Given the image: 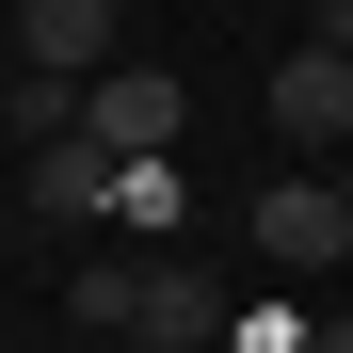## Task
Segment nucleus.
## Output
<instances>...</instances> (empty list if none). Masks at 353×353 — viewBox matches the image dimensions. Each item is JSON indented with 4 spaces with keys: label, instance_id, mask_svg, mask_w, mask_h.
<instances>
[{
    "label": "nucleus",
    "instance_id": "10",
    "mask_svg": "<svg viewBox=\"0 0 353 353\" xmlns=\"http://www.w3.org/2000/svg\"><path fill=\"white\" fill-rule=\"evenodd\" d=\"M305 48H337V65H353V0H305Z\"/></svg>",
    "mask_w": 353,
    "mask_h": 353
},
{
    "label": "nucleus",
    "instance_id": "3",
    "mask_svg": "<svg viewBox=\"0 0 353 353\" xmlns=\"http://www.w3.org/2000/svg\"><path fill=\"white\" fill-rule=\"evenodd\" d=\"M273 145L289 161H353V65L337 48H289L273 65Z\"/></svg>",
    "mask_w": 353,
    "mask_h": 353
},
{
    "label": "nucleus",
    "instance_id": "5",
    "mask_svg": "<svg viewBox=\"0 0 353 353\" xmlns=\"http://www.w3.org/2000/svg\"><path fill=\"white\" fill-rule=\"evenodd\" d=\"M112 176H129V161H112L97 129H65V145H32V225H48V241H65V225H112Z\"/></svg>",
    "mask_w": 353,
    "mask_h": 353
},
{
    "label": "nucleus",
    "instance_id": "8",
    "mask_svg": "<svg viewBox=\"0 0 353 353\" xmlns=\"http://www.w3.org/2000/svg\"><path fill=\"white\" fill-rule=\"evenodd\" d=\"M112 225H129V241H161V225H193V193H176V161H129L112 176ZM176 257V241H161Z\"/></svg>",
    "mask_w": 353,
    "mask_h": 353
},
{
    "label": "nucleus",
    "instance_id": "7",
    "mask_svg": "<svg viewBox=\"0 0 353 353\" xmlns=\"http://www.w3.org/2000/svg\"><path fill=\"white\" fill-rule=\"evenodd\" d=\"M145 273H161V257H81V273H65V321H81V337H145Z\"/></svg>",
    "mask_w": 353,
    "mask_h": 353
},
{
    "label": "nucleus",
    "instance_id": "11",
    "mask_svg": "<svg viewBox=\"0 0 353 353\" xmlns=\"http://www.w3.org/2000/svg\"><path fill=\"white\" fill-rule=\"evenodd\" d=\"M321 176H337V193H353V161H321Z\"/></svg>",
    "mask_w": 353,
    "mask_h": 353
},
{
    "label": "nucleus",
    "instance_id": "2",
    "mask_svg": "<svg viewBox=\"0 0 353 353\" xmlns=\"http://www.w3.org/2000/svg\"><path fill=\"white\" fill-rule=\"evenodd\" d=\"M17 65L32 81H112V65H129V0H17Z\"/></svg>",
    "mask_w": 353,
    "mask_h": 353
},
{
    "label": "nucleus",
    "instance_id": "4",
    "mask_svg": "<svg viewBox=\"0 0 353 353\" xmlns=\"http://www.w3.org/2000/svg\"><path fill=\"white\" fill-rule=\"evenodd\" d=\"M176 112H193V97H176V65H112V81L81 97V129H97L112 161H176Z\"/></svg>",
    "mask_w": 353,
    "mask_h": 353
},
{
    "label": "nucleus",
    "instance_id": "1",
    "mask_svg": "<svg viewBox=\"0 0 353 353\" xmlns=\"http://www.w3.org/2000/svg\"><path fill=\"white\" fill-rule=\"evenodd\" d=\"M241 225H257V257H273V273H337V257H353V193H337L321 161H289Z\"/></svg>",
    "mask_w": 353,
    "mask_h": 353
},
{
    "label": "nucleus",
    "instance_id": "6",
    "mask_svg": "<svg viewBox=\"0 0 353 353\" xmlns=\"http://www.w3.org/2000/svg\"><path fill=\"white\" fill-rule=\"evenodd\" d=\"M225 321H241V305H225L193 257H161V273H145V353H225Z\"/></svg>",
    "mask_w": 353,
    "mask_h": 353
},
{
    "label": "nucleus",
    "instance_id": "9",
    "mask_svg": "<svg viewBox=\"0 0 353 353\" xmlns=\"http://www.w3.org/2000/svg\"><path fill=\"white\" fill-rule=\"evenodd\" d=\"M225 353H321V305H241Z\"/></svg>",
    "mask_w": 353,
    "mask_h": 353
}]
</instances>
